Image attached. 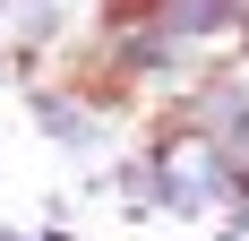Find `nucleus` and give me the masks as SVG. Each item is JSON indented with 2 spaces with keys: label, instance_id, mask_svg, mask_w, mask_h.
<instances>
[{
  "label": "nucleus",
  "instance_id": "obj_1",
  "mask_svg": "<svg viewBox=\"0 0 249 241\" xmlns=\"http://www.w3.org/2000/svg\"><path fill=\"white\" fill-rule=\"evenodd\" d=\"M249 18V0H146V26H163L172 43H232Z\"/></svg>",
  "mask_w": 249,
  "mask_h": 241
}]
</instances>
